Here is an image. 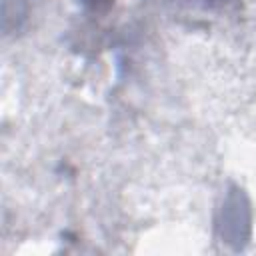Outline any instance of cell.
Segmentation results:
<instances>
[{
  "label": "cell",
  "mask_w": 256,
  "mask_h": 256,
  "mask_svg": "<svg viewBox=\"0 0 256 256\" xmlns=\"http://www.w3.org/2000/svg\"><path fill=\"white\" fill-rule=\"evenodd\" d=\"M188 2H194V4H202L204 8H214V6H222V4H226L228 0H188Z\"/></svg>",
  "instance_id": "1"
},
{
  "label": "cell",
  "mask_w": 256,
  "mask_h": 256,
  "mask_svg": "<svg viewBox=\"0 0 256 256\" xmlns=\"http://www.w3.org/2000/svg\"><path fill=\"white\" fill-rule=\"evenodd\" d=\"M88 6H92V8H96V10H100V8H104V6H108L112 0H84Z\"/></svg>",
  "instance_id": "2"
}]
</instances>
